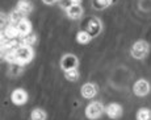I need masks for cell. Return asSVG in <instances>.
I'll use <instances>...</instances> for the list:
<instances>
[{"label":"cell","mask_w":151,"mask_h":120,"mask_svg":"<svg viewBox=\"0 0 151 120\" xmlns=\"http://www.w3.org/2000/svg\"><path fill=\"white\" fill-rule=\"evenodd\" d=\"M113 3V0H92V8L96 11H103L108 8Z\"/></svg>","instance_id":"16"},{"label":"cell","mask_w":151,"mask_h":120,"mask_svg":"<svg viewBox=\"0 0 151 120\" xmlns=\"http://www.w3.org/2000/svg\"><path fill=\"white\" fill-rule=\"evenodd\" d=\"M66 15H67V17L71 20H79L83 15V7L80 4H72L71 7L66 11Z\"/></svg>","instance_id":"12"},{"label":"cell","mask_w":151,"mask_h":120,"mask_svg":"<svg viewBox=\"0 0 151 120\" xmlns=\"http://www.w3.org/2000/svg\"><path fill=\"white\" fill-rule=\"evenodd\" d=\"M11 100L16 106H22V104H25L28 102V92L22 89L13 90L12 95H11Z\"/></svg>","instance_id":"8"},{"label":"cell","mask_w":151,"mask_h":120,"mask_svg":"<svg viewBox=\"0 0 151 120\" xmlns=\"http://www.w3.org/2000/svg\"><path fill=\"white\" fill-rule=\"evenodd\" d=\"M30 119L32 120H46L47 119V115H46V112L42 108H34L30 113Z\"/></svg>","instance_id":"18"},{"label":"cell","mask_w":151,"mask_h":120,"mask_svg":"<svg viewBox=\"0 0 151 120\" xmlns=\"http://www.w3.org/2000/svg\"><path fill=\"white\" fill-rule=\"evenodd\" d=\"M71 1H72V4H80L83 0H71Z\"/></svg>","instance_id":"23"},{"label":"cell","mask_w":151,"mask_h":120,"mask_svg":"<svg viewBox=\"0 0 151 120\" xmlns=\"http://www.w3.org/2000/svg\"><path fill=\"white\" fill-rule=\"evenodd\" d=\"M43 3H45L46 5H53L55 3H59V0H42Z\"/></svg>","instance_id":"22"},{"label":"cell","mask_w":151,"mask_h":120,"mask_svg":"<svg viewBox=\"0 0 151 120\" xmlns=\"http://www.w3.org/2000/svg\"><path fill=\"white\" fill-rule=\"evenodd\" d=\"M87 27L84 31H87L89 34H91L92 39H95V37H97L99 34L101 33V31H103V23H101L100 19H97V17H91V19H88V21H87Z\"/></svg>","instance_id":"5"},{"label":"cell","mask_w":151,"mask_h":120,"mask_svg":"<svg viewBox=\"0 0 151 120\" xmlns=\"http://www.w3.org/2000/svg\"><path fill=\"white\" fill-rule=\"evenodd\" d=\"M19 41H20V45H22V46H29V48H33V45L37 42V34L32 32V33L27 34V36L20 37Z\"/></svg>","instance_id":"14"},{"label":"cell","mask_w":151,"mask_h":120,"mask_svg":"<svg viewBox=\"0 0 151 120\" xmlns=\"http://www.w3.org/2000/svg\"><path fill=\"white\" fill-rule=\"evenodd\" d=\"M22 19H25V16L20 13L17 9H13L12 12L8 15V23H11V24H14V25H16L17 23L21 21Z\"/></svg>","instance_id":"17"},{"label":"cell","mask_w":151,"mask_h":120,"mask_svg":"<svg viewBox=\"0 0 151 120\" xmlns=\"http://www.w3.org/2000/svg\"><path fill=\"white\" fill-rule=\"evenodd\" d=\"M137 120H151L150 108H141L137 112Z\"/></svg>","instance_id":"19"},{"label":"cell","mask_w":151,"mask_h":120,"mask_svg":"<svg viewBox=\"0 0 151 120\" xmlns=\"http://www.w3.org/2000/svg\"><path fill=\"white\" fill-rule=\"evenodd\" d=\"M105 112V107L100 102H92L86 108V116L91 120H96Z\"/></svg>","instance_id":"3"},{"label":"cell","mask_w":151,"mask_h":120,"mask_svg":"<svg viewBox=\"0 0 151 120\" xmlns=\"http://www.w3.org/2000/svg\"><path fill=\"white\" fill-rule=\"evenodd\" d=\"M105 113L108 115V118L113 119V120L120 119L121 116L124 115L122 106L118 103H109L108 106L105 107Z\"/></svg>","instance_id":"6"},{"label":"cell","mask_w":151,"mask_h":120,"mask_svg":"<svg viewBox=\"0 0 151 120\" xmlns=\"http://www.w3.org/2000/svg\"><path fill=\"white\" fill-rule=\"evenodd\" d=\"M1 39H7V40H19L20 34L19 31H17V27L14 24H11L8 23L7 25L3 29V37Z\"/></svg>","instance_id":"10"},{"label":"cell","mask_w":151,"mask_h":120,"mask_svg":"<svg viewBox=\"0 0 151 120\" xmlns=\"http://www.w3.org/2000/svg\"><path fill=\"white\" fill-rule=\"evenodd\" d=\"M92 40L93 39L91 37V34L87 31H84V29H82V31H79L76 33V41L79 44H82V45H87V44H89Z\"/></svg>","instance_id":"15"},{"label":"cell","mask_w":151,"mask_h":120,"mask_svg":"<svg viewBox=\"0 0 151 120\" xmlns=\"http://www.w3.org/2000/svg\"><path fill=\"white\" fill-rule=\"evenodd\" d=\"M150 90H151L150 83L146 79H139L133 86V92L137 96H146L150 92Z\"/></svg>","instance_id":"7"},{"label":"cell","mask_w":151,"mask_h":120,"mask_svg":"<svg viewBox=\"0 0 151 120\" xmlns=\"http://www.w3.org/2000/svg\"><path fill=\"white\" fill-rule=\"evenodd\" d=\"M16 27H17V31H19L20 37L27 36V34L32 33V23L29 21L27 17H25V19H22L20 23H17Z\"/></svg>","instance_id":"13"},{"label":"cell","mask_w":151,"mask_h":120,"mask_svg":"<svg viewBox=\"0 0 151 120\" xmlns=\"http://www.w3.org/2000/svg\"><path fill=\"white\" fill-rule=\"evenodd\" d=\"M79 66V60L75 54H71V53H67L65 55H62L60 58V69L65 71H68V70H74V69H78Z\"/></svg>","instance_id":"4"},{"label":"cell","mask_w":151,"mask_h":120,"mask_svg":"<svg viewBox=\"0 0 151 120\" xmlns=\"http://www.w3.org/2000/svg\"><path fill=\"white\" fill-rule=\"evenodd\" d=\"M150 53V44L146 40H138L132 45L130 54L134 60H145Z\"/></svg>","instance_id":"1"},{"label":"cell","mask_w":151,"mask_h":120,"mask_svg":"<svg viewBox=\"0 0 151 120\" xmlns=\"http://www.w3.org/2000/svg\"><path fill=\"white\" fill-rule=\"evenodd\" d=\"M14 9H17L20 13L24 15V16L27 17L33 12V4H32L30 0H19Z\"/></svg>","instance_id":"11"},{"label":"cell","mask_w":151,"mask_h":120,"mask_svg":"<svg viewBox=\"0 0 151 120\" xmlns=\"http://www.w3.org/2000/svg\"><path fill=\"white\" fill-rule=\"evenodd\" d=\"M59 5H60V8H62V9L67 11L68 8L72 5V1H71V0H59Z\"/></svg>","instance_id":"21"},{"label":"cell","mask_w":151,"mask_h":120,"mask_svg":"<svg viewBox=\"0 0 151 120\" xmlns=\"http://www.w3.org/2000/svg\"><path fill=\"white\" fill-rule=\"evenodd\" d=\"M80 94H82V96L84 99L95 98V96H96V94H97V86L95 83H91V82L84 83L82 86V89H80Z\"/></svg>","instance_id":"9"},{"label":"cell","mask_w":151,"mask_h":120,"mask_svg":"<svg viewBox=\"0 0 151 120\" xmlns=\"http://www.w3.org/2000/svg\"><path fill=\"white\" fill-rule=\"evenodd\" d=\"M14 54H16V61L19 65L24 66L29 63L34 58V52H33V48H29V46H22V45H19L14 50Z\"/></svg>","instance_id":"2"},{"label":"cell","mask_w":151,"mask_h":120,"mask_svg":"<svg viewBox=\"0 0 151 120\" xmlns=\"http://www.w3.org/2000/svg\"><path fill=\"white\" fill-rule=\"evenodd\" d=\"M80 74L78 71V69H74V70H68V71H65V78L70 82H76L79 79Z\"/></svg>","instance_id":"20"}]
</instances>
